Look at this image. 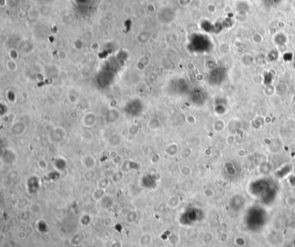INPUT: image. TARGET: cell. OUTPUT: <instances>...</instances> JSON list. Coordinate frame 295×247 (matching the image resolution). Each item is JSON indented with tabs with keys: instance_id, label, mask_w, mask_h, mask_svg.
<instances>
[{
	"instance_id": "obj_1",
	"label": "cell",
	"mask_w": 295,
	"mask_h": 247,
	"mask_svg": "<svg viewBox=\"0 0 295 247\" xmlns=\"http://www.w3.org/2000/svg\"><path fill=\"white\" fill-rule=\"evenodd\" d=\"M26 129V125L22 121H18L11 127V131L15 135H22Z\"/></svg>"
}]
</instances>
